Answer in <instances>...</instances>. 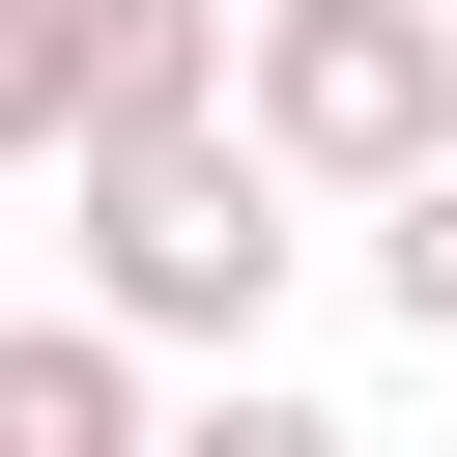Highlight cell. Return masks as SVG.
<instances>
[{
  "label": "cell",
  "mask_w": 457,
  "mask_h": 457,
  "mask_svg": "<svg viewBox=\"0 0 457 457\" xmlns=\"http://www.w3.org/2000/svg\"><path fill=\"white\" fill-rule=\"evenodd\" d=\"M200 114H228V0H86V143H200Z\"/></svg>",
  "instance_id": "cell-3"
},
{
  "label": "cell",
  "mask_w": 457,
  "mask_h": 457,
  "mask_svg": "<svg viewBox=\"0 0 457 457\" xmlns=\"http://www.w3.org/2000/svg\"><path fill=\"white\" fill-rule=\"evenodd\" d=\"M228 143H257L286 200L457 171V0H257V29H228Z\"/></svg>",
  "instance_id": "cell-1"
},
{
  "label": "cell",
  "mask_w": 457,
  "mask_h": 457,
  "mask_svg": "<svg viewBox=\"0 0 457 457\" xmlns=\"http://www.w3.org/2000/svg\"><path fill=\"white\" fill-rule=\"evenodd\" d=\"M0 457H143V371L86 314H0Z\"/></svg>",
  "instance_id": "cell-4"
},
{
  "label": "cell",
  "mask_w": 457,
  "mask_h": 457,
  "mask_svg": "<svg viewBox=\"0 0 457 457\" xmlns=\"http://www.w3.org/2000/svg\"><path fill=\"white\" fill-rule=\"evenodd\" d=\"M143 457H371V428H343V400H257V371H228V400H200V428H143Z\"/></svg>",
  "instance_id": "cell-7"
},
{
  "label": "cell",
  "mask_w": 457,
  "mask_h": 457,
  "mask_svg": "<svg viewBox=\"0 0 457 457\" xmlns=\"http://www.w3.org/2000/svg\"><path fill=\"white\" fill-rule=\"evenodd\" d=\"M371 286H400V314L457 343V171H400V200H371Z\"/></svg>",
  "instance_id": "cell-6"
},
{
  "label": "cell",
  "mask_w": 457,
  "mask_h": 457,
  "mask_svg": "<svg viewBox=\"0 0 457 457\" xmlns=\"http://www.w3.org/2000/svg\"><path fill=\"white\" fill-rule=\"evenodd\" d=\"M286 314V171L200 114V143H86V343H257Z\"/></svg>",
  "instance_id": "cell-2"
},
{
  "label": "cell",
  "mask_w": 457,
  "mask_h": 457,
  "mask_svg": "<svg viewBox=\"0 0 457 457\" xmlns=\"http://www.w3.org/2000/svg\"><path fill=\"white\" fill-rule=\"evenodd\" d=\"M86 143V0H0V171Z\"/></svg>",
  "instance_id": "cell-5"
}]
</instances>
